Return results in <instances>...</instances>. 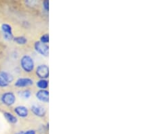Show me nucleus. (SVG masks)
Here are the masks:
<instances>
[{
  "mask_svg": "<svg viewBox=\"0 0 153 134\" xmlns=\"http://www.w3.org/2000/svg\"><path fill=\"white\" fill-rule=\"evenodd\" d=\"M21 67L25 72H31L35 68V63L31 56L29 55H24L20 60Z\"/></svg>",
  "mask_w": 153,
  "mask_h": 134,
  "instance_id": "nucleus-1",
  "label": "nucleus"
},
{
  "mask_svg": "<svg viewBox=\"0 0 153 134\" xmlns=\"http://www.w3.org/2000/svg\"><path fill=\"white\" fill-rule=\"evenodd\" d=\"M14 81V77L11 73L4 70H0V87H8Z\"/></svg>",
  "mask_w": 153,
  "mask_h": 134,
  "instance_id": "nucleus-2",
  "label": "nucleus"
},
{
  "mask_svg": "<svg viewBox=\"0 0 153 134\" xmlns=\"http://www.w3.org/2000/svg\"><path fill=\"white\" fill-rule=\"evenodd\" d=\"M0 100L1 103L7 106H10L14 104L16 102V96L13 92H6L0 97Z\"/></svg>",
  "mask_w": 153,
  "mask_h": 134,
  "instance_id": "nucleus-3",
  "label": "nucleus"
},
{
  "mask_svg": "<svg viewBox=\"0 0 153 134\" xmlns=\"http://www.w3.org/2000/svg\"><path fill=\"white\" fill-rule=\"evenodd\" d=\"M34 48L37 52L44 57H48L49 54V46L40 41H36L34 44Z\"/></svg>",
  "mask_w": 153,
  "mask_h": 134,
  "instance_id": "nucleus-4",
  "label": "nucleus"
},
{
  "mask_svg": "<svg viewBox=\"0 0 153 134\" xmlns=\"http://www.w3.org/2000/svg\"><path fill=\"white\" fill-rule=\"evenodd\" d=\"M36 73L40 79H46L49 77V67L46 64H40L36 68Z\"/></svg>",
  "mask_w": 153,
  "mask_h": 134,
  "instance_id": "nucleus-5",
  "label": "nucleus"
},
{
  "mask_svg": "<svg viewBox=\"0 0 153 134\" xmlns=\"http://www.w3.org/2000/svg\"><path fill=\"white\" fill-rule=\"evenodd\" d=\"M1 28L5 40L10 41L12 40H13L14 37L13 33H12V28L10 24L4 23L2 24Z\"/></svg>",
  "mask_w": 153,
  "mask_h": 134,
  "instance_id": "nucleus-6",
  "label": "nucleus"
},
{
  "mask_svg": "<svg viewBox=\"0 0 153 134\" xmlns=\"http://www.w3.org/2000/svg\"><path fill=\"white\" fill-rule=\"evenodd\" d=\"M33 84V80L28 77L19 78V79L16 81V82L14 83V85H15L16 87H19V88L31 86V85H32Z\"/></svg>",
  "mask_w": 153,
  "mask_h": 134,
  "instance_id": "nucleus-7",
  "label": "nucleus"
},
{
  "mask_svg": "<svg viewBox=\"0 0 153 134\" xmlns=\"http://www.w3.org/2000/svg\"><path fill=\"white\" fill-rule=\"evenodd\" d=\"M31 111L32 113L38 117H44L46 113V108L40 105H37V104L31 106Z\"/></svg>",
  "mask_w": 153,
  "mask_h": 134,
  "instance_id": "nucleus-8",
  "label": "nucleus"
},
{
  "mask_svg": "<svg viewBox=\"0 0 153 134\" xmlns=\"http://www.w3.org/2000/svg\"><path fill=\"white\" fill-rule=\"evenodd\" d=\"M36 96L39 101L44 103L49 102V92L46 89H39L36 93Z\"/></svg>",
  "mask_w": 153,
  "mask_h": 134,
  "instance_id": "nucleus-9",
  "label": "nucleus"
},
{
  "mask_svg": "<svg viewBox=\"0 0 153 134\" xmlns=\"http://www.w3.org/2000/svg\"><path fill=\"white\" fill-rule=\"evenodd\" d=\"M14 111L21 118H26L29 115V110L25 106H17L14 108Z\"/></svg>",
  "mask_w": 153,
  "mask_h": 134,
  "instance_id": "nucleus-10",
  "label": "nucleus"
},
{
  "mask_svg": "<svg viewBox=\"0 0 153 134\" xmlns=\"http://www.w3.org/2000/svg\"><path fill=\"white\" fill-rule=\"evenodd\" d=\"M4 116L5 119H6L7 121L10 123V124H16L18 123V119L16 116H14V114H12V113H9V112H5L4 113Z\"/></svg>",
  "mask_w": 153,
  "mask_h": 134,
  "instance_id": "nucleus-11",
  "label": "nucleus"
},
{
  "mask_svg": "<svg viewBox=\"0 0 153 134\" xmlns=\"http://www.w3.org/2000/svg\"><path fill=\"white\" fill-rule=\"evenodd\" d=\"M36 85L39 89H46L48 87V81L46 79H39L36 82Z\"/></svg>",
  "mask_w": 153,
  "mask_h": 134,
  "instance_id": "nucleus-12",
  "label": "nucleus"
},
{
  "mask_svg": "<svg viewBox=\"0 0 153 134\" xmlns=\"http://www.w3.org/2000/svg\"><path fill=\"white\" fill-rule=\"evenodd\" d=\"M14 42L19 45H25L27 43V39L24 36H18L13 38Z\"/></svg>",
  "mask_w": 153,
  "mask_h": 134,
  "instance_id": "nucleus-13",
  "label": "nucleus"
},
{
  "mask_svg": "<svg viewBox=\"0 0 153 134\" xmlns=\"http://www.w3.org/2000/svg\"><path fill=\"white\" fill-rule=\"evenodd\" d=\"M19 95L20 97H22V98L29 99V97L31 96V90H29L28 89H24V90H22L21 92H19Z\"/></svg>",
  "mask_w": 153,
  "mask_h": 134,
  "instance_id": "nucleus-14",
  "label": "nucleus"
},
{
  "mask_svg": "<svg viewBox=\"0 0 153 134\" xmlns=\"http://www.w3.org/2000/svg\"><path fill=\"white\" fill-rule=\"evenodd\" d=\"M39 41L43 43H46V44H47V43L49 42V35L48 34L46 33V34H44V35H42Z\"/></svg>",
  "mask_w": 153,
  "mask_h": 134,
  "instance_id": "nucleus-15",
  "label": "nucleus"
},
{
  "mask_svg": "<svg viewBox=\"0 0 153 134\" xmlns=\"http://www.w3.org/2000/svg\"><path fill=\"white\" fill-rule=\"evenodd\" d=\"M43 8L45 10V11L48 12L49 10V1L48 0H45L43 2Z\"/></svg>",
  "mask_w": 153,
  "mask_h": 134,
  "instance_id": "nucleus-16",
  "label": "nucleus"
},
{
  "mask_svg": "<svg viewBox=\"0 0 153 134\" xmlns=\"http://www.w3.org/2000/svg\"><path fill=\"white\" fill-rule=\"evenodd\" d=\"M37 132L35 130H28L24 131V134H36Z\"/></svg>",
  "mask_w": 153,
  "mask_h": 134,
  "instance_id": "nucleus-17",
  "label": "nucleus"
},
{
  "mask_svg": "<svg viewBox=\"0 0 153 134\" xmlns=\"http://www.w3.org/2000/svg\"><path fill=\"white\" fill-rule=\"evenodd\" d=\"M14 134H24V131H17Z\"/></svg>",
  "mask_w": 153,
  "mask_h": 134,
  "instance_id": "nucleus-18",
  "label": "nucleus"
}]
</instances>
